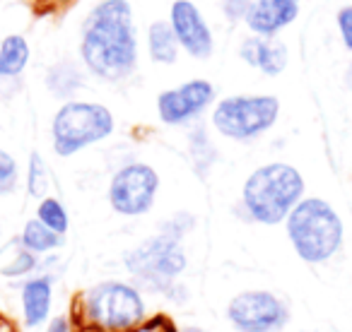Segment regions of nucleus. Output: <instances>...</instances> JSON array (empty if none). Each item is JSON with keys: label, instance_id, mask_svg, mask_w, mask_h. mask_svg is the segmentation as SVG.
Segmentation results:
<instances>
[{"label": "nucleus", "instance_id": "obj_1", "mask_svg": "<svg viewBox=\"0 0 352 332\" xmlns=\"http://www.w3.org/2000/svg\"><path fill=\"white\" fill-rule=\"evenodd\" d=\"M85 65L97 78L118 82L133 73L138 60L135 27L126 0H104L89 12L80 46Z\"/></svg>", "mask_w": 352, "mask_h": 332}, {"label": "nucleus", "instance_id": "obj_2", "mask_svg": "<svg viewBox=\"0 0 352 332\" xmlns=\"http://www.w3.org/2000/svg\"><path fill=\"white\" fill-rule=\"evenodd\" d=\"M145 316V298L135 284L107 279L75 298L70 320L80 332H133Z\"/></svg>", "mask_w": 352, "mask_h": 332}, {"label": "nucleus", "instance_id": "obj_3", "mask_svg": "<svg viewBox=\"0 0 352 332\" xmlns=\"http://www.w3.org/2000/svg\"><path fill=\"white\" fill-rule=\"evenodd\" d=\"M128 274L135 279L138 289L164 294L171 301H184L186 289L179 284V277L184 274L188 265L184 244L174 236L155 234L147 236L142 244L131 248L123 258Z\"/></svg>", "mask_w": 352, "mask_h": 332}, {"label": "nucleus", "instance_id": "obj_4", "mask_svg": "<svg viewBox=\"0 0 352 332\" xmlns=\"http://www.w3.org/2000/svg\"><path fill=\"white\" fill-rule=\"evenodd\" d=\"M304 195L302 174L289 164H265L256 169L244 183L241 202L246 215L258 224H280L297 207Z\"/></svg>", "mask_w": 352, "mask_h": 332}, {"label": "nucleus", "instance_id": "obj_5", "mask_svg": "<svg viewBox=\"0 0 352 332\" xmlns=\"http://www.w3.org/2000/svg\"><path fill=\"white\" fill-rule=\"evenodd\" d=\"M285 224H287V239L294 253L309 265L328 263L340 250L345 239L340 215L321 198L299 200L297 207L287 215Z\"/></svg>", "mask_w": 352, "mask_h": 332}, {"label": "nucleus", "instance_id": "obj_6", "mask_svg": "<svg viewBox=\"0 0 352 332\" xmlns=\"http://www.w3.org/2000/svg\"><path fill=\"white\" fill-rule=\"evenodd\" d=\"M113 132V116L107 106L92 102H68L58 108L51 126L54 150L60 156H70Z\"/></svg>", "mask_w": 352, "mask_h": 332}, {"label": "nucleus", "instance_id": "obj_7", "mask_svg": "<svg viewBox=\"0 0 352 332\" xmlns=\"http://www.w3.org/2000/svg\"><path fill=\"white\" fill-rule=\"evenodd\" d=\"M280 113V102L270 94L227 97L212 111V126L230 140H254L263 135Z\"/></svg>", "mask_w": 352, "mask_h": 332}, {"label": "nucleus", "instance_id": "obj_8", "mask_svg": "<svg viewBox=\"0 0 352 332\" xmlns=\"http://www.w3.org/2000/svg\"><path fill=\"white\" fill-rule=\"evenodd\" d=\"M227 320L239 332H280L287 325L289 311L278 294L249 289L227 303Z\"/></svg>", "mask_w": 352, "mask_h": 332}, {"label": "nucleus", "instance_id": "obj_9", "mask_svg": "<svg viewBox=\"0 0 352 332\" xmlns=\"http://www.w3.org/2000/svg\"><path fill=\"white\" fill-rule=\"evenodd\" d=\"M160 188V176L147 164H128L118 169L109 186V202L123 217H140L152 207Z\"/></svg>", "mask_w": 352, "mask_h": 332}, {"label": "nucleus", "instance_id": "obj_10", "mask_svg": "<svg viewBox=\"0 0 352 332\" xmlns=\"http://www.w3.org/2000/svg\"><path fill=\"white\" fill-rule=\"evenodd\" d=\"M215 89L208 80H188L176 89H166L157 99V113L166 126H182L210 106Z\"/></svg>", "mask_w": 352, "mask_h": 332}, {"label": "nucleus", "instance_id": "obj_11", "mask_svg": "<svg viewBox=\"0 0 352 332\" xmlns=\"http://www.w3.org/2000/svg\"><path fill=\"white\" fill-rule=\"evenodd\" d=\"M171 29L176 41L193 56V58H208L212 54V36L206 20L201 17L198 8L188 0H179L171 8Z\"/></svg>", "mask_w": 352, "mask_h": 332}, {"label": "nucleus", "instance_id": "obj_12", "mask_svg": "<svg viewBox=\"0 0 352 332\" xmlns=\"http://www.w3.org/2000/svg\"><path fill=\"white\" fill-rule=\"evenodd\" d=\"M297 0H256L246 15V25L258 36H273L297 17Z\"/></svg>", "mask_w": 352, "mask_h": 332}, {"label": "nucleus", "instance_id": "obj_13", "mask_svg": "<svg viewBox=\"0 0 352 332\" xmlns=\"http://www.w3.org/2000/svg\"><path fill=\"white\" fill-rule=\"evenodd\" d=\"M22 318L27 327H39L49 320L51 303H54V274H36L22 284L20 292Z\"/></svg>", "mask_w": 352, "mask_h": 332}, {"label": "nucleus", "instance_id": "obj_14", "mask_svg": "<svg viewBox=\"0 0 352 332\" xmlns=\"http://www.w3.org/2000/svg\"><path fill=\"white\" fill-rule=\"evenodd\" d=\"M241 58L265 75H280L287 65V46L268 36H251L241 44Z\"/></svg>", "mask_w": 352, "mask_h": 332}, {"label": "nucleus", "instance_id": "obj_15", "mask_svg": "<svg viewBox=\"0 0 352 332\" xmlns=\"http://www.w3.org/2000/svg\"><path fill=\"white\" fill-rule=\"evenodd\" d=\"M20 246L34 255H44V253H51V250L60 248V246H63V236L51 231L49 226H44L39 220H30L25 224V229H22Z\"/></svg>", "mask_w": 352, "mask_h": 332}, {"label": "nucleus", "instance_id": "obj_16", "mask_svg": "<svg viewBox=\"0 0 352 332\" xmlns=\"http://www.w3.org/2000/svg\"><path fill=\"white\" fill-rule=\"evenodd\" d=\"M27 60H30V46H27V41L17 34L6 36V41L0 44V80L17 78L27 68Z\"/></svg>", "mask_w": 352, "mask_h": 332}, {"label": "nucleus", "instance_id": "obj_17", "mask_svg": "<svg viewBox=\"0 0 352 332\" xmlns=\"http://www.w3.org/2000/svg\"><path fill=\"white\" fill-rule=\"evenodd\" d=\"M150 56L155 63H174L176 56H179V41L174 36V29L166 22H155L150 27Z\"/></svg>", "mask_w": 352, "mask_h": 332}, {"label": "nucleus", "instance_id": "obj_18", "mask_svg": "<svg viewBox=\"0 0 352 332\" xmlns=\"http://www.w3.org/2000/svg\"><path fill=\"white\" fill-rule=\"evenodd\" d=\"M36 220L60 236H63L70 226L68 212H65V207L60 205V200H56V198H44V200L39 202V207H36Z\"/></svg>", "mask_w": 352, "mask_h": 332}, {"label": "nucleus", "instance_id": "obj_19", "mask_svg": "<svg viewBox=\"0 0 352 332\" xmlns=\"http://www.w3.org/2000/svg\"><path fill=\"white\" fill-rule=\"evenodd\" d=\"M36 268H39V255L30 253V250H25L22 246H17L12 258L0 268V274H3V277H10V279L27 277V274H32Z\"/></svg>", "mask_w": 352, "mask_h": 332}, {"label": "nucleus", "instance_id": "obj_20", "mask_svg": "<svg viewBox=\"0 0 352 332\" xmlns=\"http://www.w3.org/2000/svg\"><path fill=\"white\" fill-rule=\"evenodd\" d=\"M49 188V169H46L41 154H32L30 156V171H27V191L30 195L41 198L44 200V193Z\"/></svg>", "mask_w": 352, "mask_h": 332}, {"label": "nucleus", "instance_id": "obj_21", "mask_svg": "<svg viewBox=\"0 0 352 332\" xmlns=\"http://www.w3.org/2000/svg\"><path fill=\"white\" fill-rule=\"evenodd\" d=\"M196 226V220H193L191 212H176L171 215L166 222L160 224V234H166V236H174V239L184 241V236Z\"/></svg>", "mask_w": 352, "mask_h": 332}, {"label": "nucleus", "instance_id": "obj_22", "mask_svg": "<svg viewBox=\"0 0 352 332\" xmlns=\"http://www.w3.org/2000/svg\"><path fill=\"white\" fill-rule=\"evenodd\" d=\"M17 176H20L17 174V161L6 150H0V195H8V193L15 191Z\"/></svg>", "mask_w": 352, "mask_h": 332}, {"label": "nucleus", "instance_id": "obj_23", "mask_svg": "<svg viewBox=\"0 0 352 332\" xmlns=\"http://www.w3.org/2000/svg\"><path fill=\"white\" fill-rule=\"evenodd\" d=\"M338 27H340V34H342L345 46L352 51V5L345 8V10H340V15H338Z\"/></svg>", "mask_w": 352, "mask_h": 332}, {"label": "nucleus", "instance_id": "obj_24", "mask_svg": "<svg viewBox=\"0 0 352 332\" xmlns=\"http://www.w3.org/2000/svg\"><path fill=\"white\" fill-rule=\"evenodd\" d=\"M251 10V0H225V12L230 20H241Z\"/></svg>", "mask_w": 352, "mask_h": 332}, {"label": "nucleus", "instance_id": "obj_25", "mask_svg": "<svg viewBox=\"0 0 352 332\" xmlns=\"http://www.w3.org/2000/svg\"><path fill=\"white\" fill-rule=\"evenodd\" d=\"M133 332H176V327L171 325V322L166 320V318H155V320L138 325Z\"/></svg>", "mask_w": 352, "mask_h": 332}, {"label": "nucleus", "instance_id": "obj_26", "mask_svg": "<svg viewBox=\"0 0 352 332\" xmlns=\"http://www.w3.org/2000/svg\"><path fill=\"white\" fill-rule=\"evenodd\" d=\"M46 332H73V320H70V316L51 318L49 325H46Z\"/></svg>", "mask_w": 352, "mask_h": 332}, {"label": "nucleus", "instance_id": "obj_27", "mask_svg": "<svg viewBox=\"0 0 352 332\" xmlns=\"http://www.w3.org/2000/svg\"><path fill=\"white\" fill-rule=\"evenodd\" d=\"M0 332H20V330H17L15 322H12L10 318L0 316Z\"/></svg>", "mask_w": 352, "mask_h": 332}, {"label": "nucleus", "instance_id": "obj_28", "mask_svg": "<svg viewBox=\"0 0 352 332\" xmlns=\"http://www.w3.org/2000/svg\"><path fill=\"white\" fill-rule=\"evenodd\" d=\"M184 332H203V330H198V327H186Z\"/></svg>", "mask_w": 352, "mask_h": 332}, {"label": "nucleus", "instance_id": "obj_29", "mask_svg": "<svg viewBox=\"0 0 352 332\" xmlns=\"http://www.w3.org/2000/svg\"><path fill=\"white\" fill-rule=\"evenodd\" d=\"M0 239H3V229H0Z\"/></svg>", "mask_w": 352, "mask_h": 332}]
</instances>
